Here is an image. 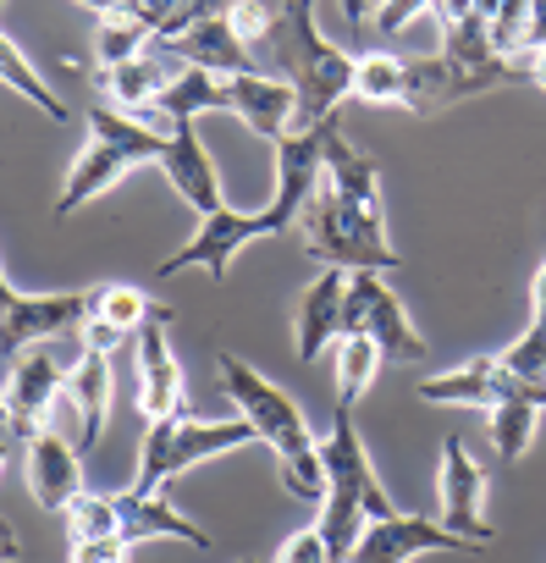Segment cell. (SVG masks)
Here are the masks:
<instances>
[{"instance_id":"1","label":"cell","mask_w":546,"mask_h":563,"mask_svg":"<svg viewBox=\"0 0 546 563\" xmlns=\"http://www.w3.org/2000/svg\"><path fill=\"white\" fill-rule=\"evenodd\" d=\"M215 371H221V393L232 398V409L259 431V442L277 453L282 464V486L299 497V503H321L326 497V464H321V442L304 420V409L282 393L270 387L254 365H243L237 354H215Z\"/></svg>"},{"instance_id":"2","label":"cell","mask_w":546,"mask_h":563,"mask_svg":"<svg viewBox=\"0 0 546 563\" xmlns=\"http://www.w3.org/2000/svg\"><path fill=\"white\" fill-rule=\"evenodd\" d=\"M315 7L321 0H288L277 12V29H270L265 51L277 62V78L293 84V100H299V117H293V133H310L321 122H337V106L354 95V62L343 45H332L315 23Z\"/></svg>"},{"instance_id":"3","label":"cell","mask_w":546,"mask_h":563,"mask_svg":"<svg viewBox=\"0 0 546 563\" xmlns=\"http://www.w3.org/2000/svg\"><path fill=\"white\" fill-rule=\"evenodd\" d=\"M359 409H337L332 415V437L321 442V464H326V497H321V536L332 547V563H348L365 525L370 519H392L403 514L387 486L376 481V464H370V448L359 437Z\"/></svg>"},{"instance_id":"4","label":"cell","mask_w":546,"mask_h":563,"mask_svg":"<svg viewBox=\"0 0 546 563\" xmlns=\"http://www.w3.org/2000/svg\"><path fill=\"white\" fill-rule=\"evenodd\" d=\"M166 139H171V128L160 133V128H144L138 117L116 111V106H89V144L78 150V161L67 172V188L56 199V216H73L89 199L111 194V183H122L133 166H149V161L160 166Z\"/></svg>"},{"instance_id":"5","label":"cell","mask_w":546,"mask_h":563,"mask_svg":"<svg viewBox=\"0 0 546 563\" xmlns=\"http://www.w3.org/2000/svg\"><path fill=\"white\" fill-rule=\"evenodd\" d=\"M304 249L321 260V265H332V271H398L403 265V254L387 243V221H381V205H348V199H337L326 183L315 188V199H310V210H304Z\"/></svg>"},{"instance_id":"6","label":"cell","mask_w":546,"mask_h":563,"mask_svg":"<svg viewBox=\"0 0 546 563\" xmlns=\"http://www.w3.org/2000/svg\"><path fill=\"white\" fill-rule=\"evenodd\" d=\"M259 442V431L237 415V420H193V415H171V420H149L144 448H138V475L133 492H166L182 470L221 459L232 448Z\"/></svg>"},{"instance_id":"7","label":"cell","mask_w":546,"mask_h":563,"mask_svg":"<svg viewBox=\"0 0 546 563\" xmlns=\"http://www.w3.org/2000/svg\"><path fill=\"white\" fill-rule=\"evenodd\" d=\"M94 310V294H18L0 265V354H23L34 343H51L62 332H83Z\"/></svg>"},{"instance_id":"8","label":"cell","mask_w":546,"mask_h":563,"mask_svg":"<svg viewBox=\"0 0 546 563\" xmlns=\"http://www.w3.org/2000/svg\"><path fill=\"white\" fill-rule=\"evenodd\" d=\"M343 332H370L387 360H403V365H420V360H425V338H420V327L409 321V310L398 305V294L381 282V271H354V276H348Z\"/></svg>"},{"instance_id":"9","label":"cell","mask_w":546,"mask_h":563,"mask_svg":"<svg viewBox=\"0 0 546 563\" xmlns=\"http://www.w3.org/2000/svg\"><path fill=\"white\" fill-rule=\"evenodd\" d=\"M337 122H321L310 133H288L277 139V188H270V205H265V221H270V238L288 232L304 221L321 177H326V139H332Z\"/></svg>"},{"instance_id":"10","label":"cell","mask_w":546,"mask_h":563,"mask_svg":"<svg viewBox=\"0 0 546 563\" xmlns=\"http://www.w3.org/2000/svg\"><path fill=\"white\" fill-rule=\"evenodd\" d=\"M513 78H530L524 56L519 62H502V67H458L447 56H431V62H403V111L414 117H436L442 106H458L469 95H486V89H502Z\"/></svg>"},{"instance_id":"11","label":"cell","mask_w":546,"mask_h":563,"mask_svg":"<svg viewBox=\"0 0 546 563\" xmlns=\"http://www.w3.org/2000/svg\"><path fill=\"white\" fill-rule=\"evenodd\" d=\"M420 398H425V404H442V409H486V415H491L497 404H513V398H530V404L546 409V387L508 376L497 354H480V360H464V365H453V371L425 376V382H420Z\"/></svg>"},{"instance_id":"12","label":"cell","mask_w":546,"mask_h":563,"mask_svg":"<svg viewBox=\"0 0 546 563\" xmlns=\"http://www.w3.org/2000/svg\"><path fill=\"white\" fill-rule=\"evenodd\" d=\"M254 238H270L265 210H232V205H226V210L204 216L199 232H193L177 254H166V260L155 265V276L166 282V276H177V271H204L210 282H226L232 254H237L243 243H254Z\"/></svg>"},{"instance_id":"13","label":"cell","mask_w":546,"mask_h":563,"mask_svg":"<svg viewBox=\"0 0 546 563\" xmlns=\"http://www.w3.org/2000/svg\"><path fill=\"white\" fill-rule=\"evenodd\" d=\"M166 321H171V310L160 305V310L133 332V354H138V415H144V420L188 415V387H182L177 354H171V343H166Z\"/></svg>"},{"instance_id":"14","label":"cell","mask_w":546,"mask_h":563,"mask_svg":"<svg viewBox=\"0 0 546 563\" xmlns=\"http://www.w3.org/2000/svg\"><path fill=\"white\" fill-rule=\"evenodd\" d=\"M436 497H442V525L475 547L491 541V519H486V470L475 464V453L464 448V437L442 442V475H436Z\"/></svg>"},{"instance_id":"15","label":"cell","mask_w":546,"mask_h":563,"mask_svg":"<svg viewBox=\"0 0 546 563\" xmlns=\"http://www.w3.org/2000/svg\"><path fill=\"white\" fill-rule=\"evenodd\" d=\"M425 552H480L475 541L453 536L442 519H420V514H392V519H370L354 558L348 563H414Z\"/></svg>"},{"instance_id":"16","label":"cell","mask_w":546,"mask_h":563,"mask_svg":"<svg viewBox=\"0 0 546 563\" xmlns=\"http://www.w3.org/2000/svg\"><path fill=\"white\" fill-rule=\"evenodd\" d=\"M67 393V371H62V360L45 349V343H34V349H23L18 360H12V387H7V409H12V420H7V431L12 437H34V431H45V420H51V409H56V398Z\"/></svg>"},{"instance_id":"17","label":"cell","mask_w":546,"mask_h":563,"mask_svg":"<svg viewBox=\"0 0 546 563\" xmlns=\"http://www.w3.org/2000/svg\"><path fill=\"white\" fill-rule=\"evenodd\" d=\"M111 503V536L122 541H188V547H215V536L204 525H193L177 503H166L160 492H105Z\"/></svg>"},{"instance_id":"18","label":"cell","mask_w":546,"mask_h":563,"mask_svg":"<svg viewBox=\"0 0 546 563\" xmlns=\"http://www.w3.org/2000/svg\"><path fill=\"white\" fill-rule=\"evenodd\" d=\"M160 172H166L171 194H182V205H193L199 216L226 210V188H221V172H215V161H210V150L199 139V122H171Z\"/></svg>"},{"instance_id":"19","label":"cell","mask_w":546,"mask_h":563,"mask_svg":"<svg viewBox=\"0 0 546 563\" xmlns=\"http://www.w3.org/2000/svg\"><path fill=\"white\" fill-rule=\"evenodd\" d=\"M29 492L51 514H67L83 497V464H78V448L67 442V431L45 426L29 437Z\"/></svg>"},{"instance_id":"20","label":"cell","mask_w":546,"mask_h":563,"mask_svg":"<svg viewBox=\"0 0 546 563\" xmlns=\"http://www.w3.org/2000/svg\"><path fill=\"white\" fill-rule=\"evenodd\" d=\"M226 111L243 117L248 133L259 139H288L293 133V117H299V100H293V84L288 78H270V73H237L226 78Z\"/></svg>"},{"instance_id":"21","label":"cell","mask_w":546,"mask_h":563,"mask_svg":"<svg viewBox=\"0 0 546 563\" xmlns=\"http://www.w3.org/2000/svg\"><path fill=\"white\" fill-rule=\"evenodd\" d=\"M343 305H348V271H321L304 299H299V316H293V349L304 365H315L337 338H343Z\"/></svg>"},{"instance_id":"22","label":"cell","mask_w":546,"mask_h":563,"mask_svg":"<svg viewBox=\"0 0 546 563\" xmlns=\"http://www.w3.org/2000/svg\"><path fill=\"white\" fill-rule=\"evenodd\" d=\"M166 62H182V67H204V73H215V78H237V73H259L254 67V51L237 40V29H232V18H210V23H199V29H188V34H177V40H166V45H155Z\"/></svg>"},{"instance_id":"23","label":"cell","mask_w":546,"mask_h":563,"mask_svg":"<svg viewBox=\"0 0 546 563\" xmlns=\"http://www.w3.org/2000/svg\"><path fill=\"white\" fill-rule=\"evenodd\" d=\"M67 398H73V409H78V420H83V431H78V448L89 453V448L100 442V431H105V415H111V398H116L111 349H94V343H83V360L67 371Z\"/></svg>"},{"instance_id":"24","label":"cell","mask_w":546,"mask_h":563,"mask_svg":"<svg viewBox=\"0 0 546 563\" xmlns=\"http://www.w3.org/2000/svg\"><path fill=\"white\" fill-rule=\"evenodd\" d=\"M171 78H177V73H166V56H160L155 45H149L144 56H133V62L100 67V89L111 95V106H116V111H149Z\"/></svg>"},{"instance_id":"25","label":"cell","mask_w":546,"mask_h":563,"mask_svg":"<svg viewBox=\"0 0 546 563\" xmlns=\"http://www.w3.org/2000/svg\"><path fill=\"white\" fill-rule=\"evenodd\" d=\"M204 111H226V78L204 67H177V78L155 100V117L171 128V122H199Z\"/></svg>"},{"instance_id":"26","label":"cell","mask_w":546,"mask_h":563,"mask_svg":"<svg viewBox=\"0 0 546 563\" xmlns=\"http://www.w3.org/2000/svg\"><path fill=\"white\" fill-rule=\"evenodd\" d=\"M387 354L376 349L370 332H343L337 354H332V387H337V409H359V398L376 387Z\"/></svg>"},{"instance_id":"27","label":"cell","mask_w":546,"mask_h":563,"mask_svg":"<svg viewBox=\"0 0 546 563\" xmlns=\"http://www.w3.org/2000/svg\"><path fill=\"white\" fill-rule=\"evenodd\" d=\"M326 188L348 205H381V166L370 155H359L337 128L326 139Z\"/></svg>"},{"instance_id":"28","label":"cell","mask_w":546,"mask_h":563,"mask_svg":"<svg viewBox=\"0 0 546 563\" xmlns=\"http://www.w3.org/2000/svg\"><path fill=\"white\" fill-rule=\"evenodd\" d=\"M541 415H546V409H541V404H530V398L497 404V409L486 415V431H491V448H497V459H502V464H519V459L530 453Z\"/></svg>"},{"instance_id":"29","label":"cell","mask_w":546,"mask_h":563,"mask_svg":"<svg viewBox=\"0 0 546 563\" xmlns=\"http://www.w3.org/2000/svg\"><path fill=\"white\" fill-rule=\"evenodd\" d=\"M0 84H7L12 95H23L29 106H40L51 122H67V106H62V95H56V89H51V84L34 73V62H29V56H23V51L7 40V34H0Z\"/></svg>"},{"instance_id":"30","label":"cell","mask_w":546,"mask_h":563,"mask_svg":"<svg viewBox=\"0 0 546 563\" xmlns=\"http://www.w3.org/2000/svg\"><path fill=\"white\" fill-rule=\"evenodd\" d=\"M354 100H365V106H403V56L365 51L354 62Z\"/></svg>"},{"instance_id":"31","label":"cell","mask_w":546,"mask_h":563,"mask_svg":"<svg viewBox=\"0 0 546 563\" xmlns=\"http://www.w3.org/2000/svg\"><path fill=\"white\" fill-rule=\"evenodd\" d=\"M155 310H160V305H155L144 288H133V282H105V288H94V310H89V316H94V321H111L116 332L133 338Z\"/></svg>"},{"instance_id":"32","label":"cell","mask_w":546,"mask_h":563,"mask_svg":"<svg viewBox=\"0 0 546 563\" xmlns=\"http://www.w3.org/2000/svg\"><path fill=\"white\" fill-rule=\"evenodd\" d=\"M149 45H155L149 23H138V18H127V12L105 18V23H100V34H94V56H100V67L133 62V56H144Z\"/></svg>"},{"instance_id":"33","label":"cell","mask_w":546,"mask_h":563,"mask_svg":"<svg viewBox=\"0 0 546 563\" xmlns=\"http://www.w3.org/2000/svg\"><path fill=\"white\" fill-rule=\"evenodd\" d=\"M491 29V45L502 62H519L530 51V0H497V12L486 18Z\"/></svg>"},{"instance_id":"34","label":"cell","mask_w":546,"mask_h":563,"mask_svg":"<svg viewBox=\"0 0 546 563\" xmlns=\"http://www.w3.org/2000/svg\"><path fill=\"white\" fill-rule=\"evenodd\" d=\"M497 360H502V371H508V376L546 387V327H524V332L497 354Z\"/></svg>"},{"instance_id":"35","label":"cell","mask_w":546,"mask_h":563,"mask_svg":"<svg viewBox=\"0 0 546 563\" xmlns=\"http://www.w3.org/2000/svg\"><path fill=\"white\" fill-rule=\"evenodd\" d=\"M232 18V29H237V40L254 51V45H265L270 40V29H277V18H270L265 7H259V0H237V7L226 12Z\"/></svg>"},{"instance_id":"36","label":"cell","mask_w":546,"mask_h":563,"mask_svg":"<svg viewBox=\"0 0 546 563\" xmlns=\"http://www.w3.org/2000/svg\"><path fill=\"white\" fill-rule=\"evenodd\" d=\"M270 563H332V547H326L321 525H310V530L288 536V541L277 547V558H270Z\"/></svg>"},{"instance_id":"37","label":"cell","mask_w":546,"mask_h":563,"mask_svg":"<svg viewBox=\"0 0 546 563\" xmlns=\"http://www.w3.org/2000/svg\"><path fill=\"white\" fill-rule=\"evenodd\" d=\"M127 547L133 541H122V536H83L67 547V563H127Z\"/></svg>"},{"instance_id":"38","label":"cell","mask_w":546,"mask_h":563,"mask_svg":"<svg viewBox=\"0 0 546 563\" xmlns=\"http://www.w3.org/2000/svg\"><path fill=\"white\" fill-rule=\"evenodd\" d=\"M431 7H436V0H381V7H376V34H403Z\"/></svg>"},{"instance_id":"39","label":"cell","mask_w":546,"mask_h":563,"mask_svg":"<svg viewBox=\"0 0 546 563\" xmlns=\"http://www.w3.org/2000/svg\"><path fill=\"white\" fill-rule=\"evenodd\" d=\"M530 327H546V260L535 271V299H530Z\"/></svg>"},{"instance_id":"40","label":"cell","mask_w":546,"mask_h":563,"mask_svg":"<svg viewBox=\"0 0 546 563\" xmlns=\"http://www.w3.org/2000/svg\"><path fill=\"white\" fill-rule=\"evenodd\" d=\"M546 45V0H530V51Z\"/></svg>"},{"instance_id":"41","label":"cell","mask_w":546,"mask_h":563,"mask_svg":"<svg viewBox=\"0 0 546 563\" xmlns=\"http://www.w3.org/2000/svg\"><path fill=\"white\" fill-rule=\"evenodd\" d=\"M337 7H343V18H348V29H354V34H365V29H370V7H365V0H337Z\"/></svg>"},{"instance_id":"42","label":"cell","mask_w":546,"mask_h":563,"mask_svg":"<svg viewBox=\"0 0 546 563\" xmlns=\"http://www.w3.org/2000/svg\"><path fill=\"white\" fill-rule=\"evenodd\" d=\"M18 558H23V541H18V530L7 519H0V563H18Z\"/></svg>"},{"instance_id":"43","label":"cell","mask_w":546,"mask_h":563,"mask_svg":"<svg viewBox=\"0 0 546 563\" xmlns=\"http://www.w3.org/2000/svg\"><path fill=\"white\" fill-rule=\"evenodd\" d=\"M524 67H530V78L546 89V45H541V51H524Z\"/></svg>"},{"instance_id":"44","label":"cell","mask_w":546,"mask_h":563,"mask_svg":"<svg viewBox=\"0 0 546 563\" xmlns=\"http://www.w3.org/2000/svg\"><path fill=\"white\" fill-rule=\"evenodd\" d=\"M78 7H89L94 18H116V12L127 7V0H78Z\"/></svg>"},{"instance_id":"45","label":"cell","mask_w":546,"mask_h":563,"mask_svg":"<svg viewBox=\"0 0 546 563\" xmlns=\"http://www.w3.org/2000/svg\"><path fill=\"white\" fill-rule=\"evenodd\" d=\"M12 420V409H7V393H0V426H7Z\"/></svg>"},{"instance_id":"46","label":"cell","mask_w":546,"mask_h":563,"mask_svg":"<svg viewBox=\"0 0 546 563\" xmlns=\"http://www.w3.org/2000/svg\"><path fill=\"white\" fill-rule=\"evenodd\" d=\"M0 470H7V442H0Z\"/></svg>"},{"instance_id":"47","label":"cell","mask_w":546,"mask_h":563,"mask_svg":"<svg viewBox=\"0 0 546 563\" xmlns=\"http://www.w3.org/2000/svg\"><path fill=\"white\" fill-rule=\"evenodd\" d=\"M0 7H7V0H0Z\"/></svg>"}]
</instances>
